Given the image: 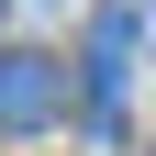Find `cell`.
Wrapping results in <instances>:
<instances>
[{
    "label": "cell",
    "instance_id": "2",
    "mask_svg": "<svg viewBox=\"0 0 156 156\" xmlns=\"http://www.w3.org/2000/svg\"><path fill=\"white\" fill-rule=\"evenodd\" d=\"M123 78H134V11H101L89 23V101H123Z\"/></svg>",
    "mask_w": 156,
    "mask_h": 156
},
{
    "label": "cell",
    "instance_id": "1",
    "mask_svg": "<svg viewBox=\"0 0 156 156\" xmlns=\"http://www.w3.org/2000/svg\"><path fill=\"white\" fill-rule=\"evenodd\" d=\"M56 101H67V67L34 45H0V134H45Z\"/></svg>",
    "mask_w": 156,
    "mask_h": 156
}]
</instances>
